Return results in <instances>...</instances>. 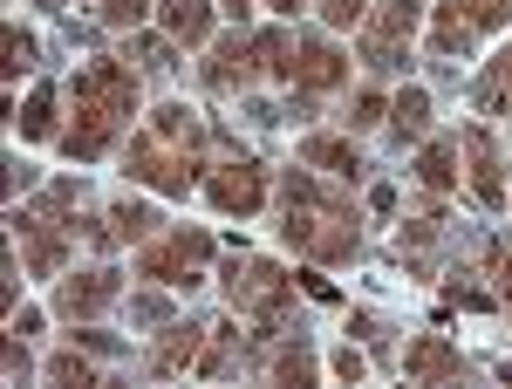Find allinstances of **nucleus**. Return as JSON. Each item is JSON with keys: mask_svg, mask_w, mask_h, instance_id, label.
Wrapping results in <instances>:
<instances>
[{"mask_svg": "<svg viewBox=\"0 0 512 389\" xmlns=\"http://www.w3.org/2000/svg\"><path fill=\"white\" fill-rule=\"evenodd\" d=\"M69 110H76V123L62 137V151L82 157V164L103 157L130 130V117H137V69L130 62H89V69H76L69 76Z\"/></svg>", "mask_w": 512, "mask_h": 389, "instance_id": "obj_1", "label": "nucleus"}, {"mask_svg": "<svg viewBox=\"0 0 512 389\" xmlns=\"http://www.w3.org/2000/svg\"><path fill=\"white\" fill-rule=\"evenodd\" d=\"M198 144H205V123L185 103H164L158 117L144 123L130 144H123V171L137 185H158V192H192L198 185Z\"/></svg>", "mask_w": 512, "mask_h": 389, "instance_id": "obj_2", "label": "nucleus"}, {"mask_svg": "<svg viewBox=\"0 0 512 389\" xmlns=\"http://www.w3.org/2000/svg\"><path fill=\"white\" fill-rule=\"evenodd\" d=\"M280 205H287V226L280 233L294 239L315 267H349L355 260V205L335 192H321L308 171H287L280 178Z\"/></svg>", "mask_w": 512, "mask_h": 389, "instance_id": "obj_3", "label": "nucleus"}, {"mask_svg": "<svg viewBox=\"0 0 512 389\" xmlns=\"http://www.w3.org/2000/svg\"><path fill=\"white\" fill-rule=\"evenodd\" d=\"M226 301L233 314H253L260 328H280L294 308V280L274 260H226Z\"/></svg>", "mask_w": 512, "mask_h": 389, "instance_id": "obj_4", "label": "nucleus"}, {"mask_svg": "<svg viewBox=\"0 0 512 389\" xmlns=\"http://www.w3.org/2000/svg\"><path fill=\"white\" fill-rule=\"evenodd\" d=\"M205 260H212V233H205V226H178V233L144 239L137 273H144V280H158V287H192Z\"/></svg>", "mask_w": 512, "mask_h": 389, "instance_id": "obj_5", "label": "nucleus"}, {"mask_svg": "<svg viewBox=\"0 0 512 389\" xmlns=\"http://www.w3.org/2000/svg\"><path fill=\"white\" fill-rule=\"evenodd\" d=\"M417 21H424V0H383V7H369V21H362V69H396L403 62V48L417 35Z\"/></svg>", "mask_w": 512, "mask_h": 389, "instance_id": "obj_6", "label": "nucleus"}, {"mask_svg": "<svg viewBox=\"0 0 512 389\" xmlns=\"http://www.w3.org/2000/svg\"><path fill=\"white\" fill-rule=\"evenodd\" d=\"M506 21H512V0H444L431 21V55H465L478 35H492Z\"/></svg>", "mask_w": 512, "mask_h": 389, "instance_id": "obj_7", "label": "nucleus"}, {"mask_svg": "<svg viewBox=\"0 0 512 389\" xmlns=\"http://www.w3.org/2000/svg\"><path fill=\"white\" fill-rule=\"evenodd\" d=\"M117 294H123L117 267H82V273H69V280H55V314H62V321H89V314L110 308Z\"/></svg>", "mask_w": 512, "mask_h": 389, "instance_id": "obj_8", "label": "nucleus"}, {"mask_svg": "<svg viewBox=\"0 0 512 389\" xmlns=\"http://www.w3.org/2000/svg\"><path fill=\"white\" fill-rule=\"evenodd\" d=\"M294 103H315V96H328V89H342L349 82V55L335 48V41H301L294 48Z\"/></svg>", "mask_w": 512, "mask_h": 389, "instance_id": "obj_9", "label": "nucleus"}, {"mask_svg": "<svg viewBox=\"0 0 512 389\" xmlns=\"http://www.w3.org/2000/svg\"><path fill=\"white\" fill-rule=\"evenodd\" d=\"M205 198H212V212H260L267 205V171L253 164V157H239V164H219L212 178H205Z\"/></svg>", "mask_w": 512, "mask_h": 389, "instance_id": "obj_10", "label": "nucleus"}, {"mask_svg": "<svg viewBox=\"0 0 512 389\" xmlns=\"http://www.w3.org/2000/svg\"><path fill=\"white\" fill-rule=\"evenodd\" d=\"M458 144H465V157H472V198L485 205V212H499V205H506V178H499V171H506V164H499V137H492L485 123H465V130H458Z\"/></svg>", "mask_w": 512, "mask_h": 389, "instance_id": "obj_11", "label": "nucleus"}, {"mask_svg": "<svg viewBox=\"0 0 512 389\" xmlns=\"http://www.w3.org/2000/svg\"><path fill=\"white\" fill-rule=\"evenodd\" d=\"M205 335H212V328H198V321H171V328H164V342L151 349V362H144V369H151V376L198 369V349H205Z\"/></svg>", "mask_w": 512, "mask_h": 389, "instance_id": "obj_12", "label": "nucleus"}, {"mask_svg": "<svg viewBox=\"0 0 512 389\" xmlns=\"http://www.w3.org/2000/svg\"><path fill=\"white\" fill-rule=\"evenodd\" d=\"M417 185L424 192H458V130H444L417 151Z\"/></svg>", "mask_w": 512, "mask_h": 389, "instance_id": "obj_13", "label": "nucleus"}, {"mask_svg": "<svg viewBox=\"0 0 512 389\" xmlns=\"http://www.w3.org/2000/svg\"><path fill=\"white\" fill-rule=\"evenodd\" d=\"M403 376H417V383H437V376H465V355L451 349V342H437V335H424L417 349H403Z\"/></svg>", "mask_w": 512, "mask_h": 389, "instance_id": "obj_14", "label": "nucleus"}, {"mask_svg": "<svg viewBox=\"0 0 512 389\" xmlns=\"http://www.w3.org/2000/svg\"><path fill=\"white\" fill-rule=\"evenodd\" d=\"M158 21H164V41L198 48V41H205V28H212V0H164Z\"/></svg>", "mask_w": 512, "mask_h": 389, "instance_id": "obj_15", "label": "nucleus"}, {"mask_svg": "<svg viewBox=\"0 0 512 389\" xmlns=\"http://www.w3.org/2000/svg\"><path fill=\"white\" fill-rule=\"evenodd\" d=\"M472 103L485 110V117H499V110H512V41L485 62V76L472 82Z\"/></svg>", "mask_w": 512, "mask_h": 389, "instance_id": "obj_16", "label": "nucleus"}, {"mask_svg": "<svg viewBox=\"0 0 512 389\" xmlns=\"http://www.w3.org/2000/svg\"><path fill=\"white\" fill-rule=\"evenodd\" d=\"M424 130H431V96L424 89H396L390 96V137L396 144H417Z\"/></svg>", "mask_w": 512, "mask_h": 389, "instance_id": "obj_17", "label": "nucleus"}, {"mask_svg": "<svg viewBox=\"0 0 512 389\" xmlns=\"http://www.w3.org/2000/svg\"><path fill=\"white\" fill-rule=\"evenodd\" d=\"M110 239H123V246L158 239V212H151V205H130V198H117V205H110Z\"/></svg>", "mask_w": 512, "mask_h": 389, "instance_id": "obj_18", "label": "nucleus"}, {"mask_svg": "<svg viewBox=\"0 0 512 389\" xmlns=\"http://www.w3.org/2000/svg\"><path fill=\"white\" fill-rule=\"evenodd\" d=\"M301 157H308V164H328L335 178H355V171H362V157H355L349 137H308V144H301Z\"/></svg>", "mask_w": 512, "mask_h": 389, "instance_id": "obj_19", "label": "nucleus"}, {"mask_svg": "<svg viewBox=\"0 0 512 389\" xmlns=\"http://www.w3.org/2000/svg\"><path fill=\"white\" fill-rule=\"evenodd\" d=\"M21 137H28V144H41V137H55V89H48V82H41L35 96H28V110H21Z\"/></svg>", "mask_w": 512, "mask_h": 389, "instance_id": "obj_20", "label": "nucleus"}, {"mask_svg": "<svg viewBox=\"0 0 512 389\" xmlns=\"http://www.w3.org/2000/svg\"><path fill=\"white\" fill-rule=\"evenodd\" d=\"M274 383H315V355H308V342H301V335H294V342H287V349L274 355Z\"/></svg>", "mask_w": 512, "mask_h": 389, "instance_id": "obj_21", "label": "nucleus"}, {"mask_svg": "<svg viewBox=\"0 0 512 389\" xmlns=\"http://www.w3.org/2000/svg\"><path fill=\"white\" fill-rule=\"evenodd\" d=\"M103 369L89 362V355H76V349H62V355H48V383H96Z\"/></svg>", "mask_w": 512, "mask_h": 389, "instance_id": "obj_22", "label": "nucleus"}, {"mask_svg": "<svg viewBox=\"0 0 512 389\" xmlns=\"http://www.w3.org/2000/svg\"><path fill=\"white\" fill-rule=\"evenodd\" d=\"M35 69V35L28 28H7V82H21Z\"/></svg>", "mask_w": 512, "mask_h": 389, "instance_id": "obj_23", "label": "nucleus"}, {"mask_svg": "<svg viewBox=\"0 0 512 389\" xmlns=\"http://www.w3.org/2000/svg\"><path fill=\"white\" fill-rule=\"evenodd\" d=\"M315 7H321L328 28H362L369 21V0H315Z\"/></svg>", "mask_w": 512, "mask_h": 389, "instance_id": "obj_24", "label": "nucleus"}, {"mask_svg": "<svg viewBox=\"0 0 512 389\" xmlns=\"http://www.w3.org/2000/svg\"><path fill=\"white\" fill-rule=\"evenodd\" d=\"M492 280H499V294L512 301V239H492Z\"/></svg>", "mask_w": 512, "mask_h": 389, "instance_id": "obj_25", "label": "nucleus"}, {"mask_svg": "<svg viewBox=\"0 0 512 389\" xmlns=\"http://www.w3.org/2000/svg\"><path fill=\"white\" fill-rule=\"evenodd\" d=\"M369 123H383V96H376V89H362V96H355L349 130H369Z\"/></svg>", "mask_w": 512, "mask_h": 389, "instance_id": "obj_26", "label": "nucleus"}, {"mask_svg": "<svg viewBox=\"0 0 512 389\" xmlns=\"http://www.w3.org/2000/svg\"><path fill=\"white\" fill-rule=\"evenodd\" d=\"M137 62H144V69H171V41L144 35V41H137Z\"/></svg>", "mask_w": 512, "mask_h": 389, "instance_id": "obj_27", "label": "nucleus"}, {"mask_svg": "<svg viewBox=\"0 0 512 389\" xmlns=\"http://www.w3.org/2000/svg\"><path fill=\"white\" fill-rule=\"evenodd\" d=\"M328 369H335V376H342V383H355V376H362V355H355L349 342H342V349H335V362H328Z\"/></svg>", "mask_w": 512, "mask_h": 389, "instance_id": "obj_28", "label": "nucleus"}, {"mask_svg": "<svg viewBox=\"0 0 512 389\" xmlns=\"http://www.w3.org/2000/svg\"><path fill=\"white\" fill-rule=\"evenodd\" d=\"M164 314L171 308H164L158 294H137V301H130V321H164Z\"/></svg>", "mask_w": 512, "mask_h": 389, "instance_id": "obj_29", "label": "nucleus"}, {"mask_svg": "<svg viewBox=\"0 0 512 389\" xmlns=\"http://www.w3.org/2000/svg\"><path fill=\"white\" fill-rule=\"evenodd\" d=\"M7 376H28V349H21V335L7 342Z\"/></svg>", "mask_w": 512, "mask_h": 389, "instance_id": "obj_30", "label": "nucleus"}, {"mask_svg": "<svg viewBox=\"0 0 512 389\" xmlns=\"http://www.w3.org/2000/svg\"><path fill=\"white\" fill-rule=\"evenodd\" d=\"M267 7H274L280 21H294V14H301V7H308V0H267Z\"/></svg>", "mask_w": 512, "mask_h": 389, "instance_id": "obj_31", "label": "nucleus"}, {"mask_svg": "<svg viewBox=\"0 0 512 389\" xmlns=\"http://www.w3.org/2000/svg\"><path fill=\"white\" fill-rule=\"evenodd\" d=\"M226 14H233V21H246V14H253V0H226Z\"/></svg>", "mask_w": 512, "mask_h": 389, "instance_id": "obj_32", "label": "nucleus"}]
</instances>
